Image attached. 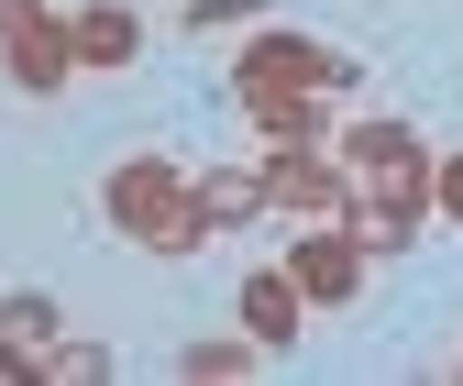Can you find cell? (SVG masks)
Returning a JSON list of instances; mask_svg holds the SVG:
<instances>
[{
    "label": "cell",
    "instance_id": "obj_1",
    "mask_svg": "<svg viewBox=\"0 0 463 386\" xmlns=\"http://www.w3.org/2000/svg\"><path fill=\"white\" fill-rule=\"evenodd\" d=\"M331 155L354 165V232L375 243V254H397V243H420V221H430V144H420V122H397V110H364V122H342L331 133Z\"/></svg>",
    "mask_w": 463,
    "mask_h": 386
},
{
    "label": "cell",
    "instance_id": "obj_5",
    "mask_svg": "<svg viewBox=\"0 0 463 386\" xmlns=\"http://www.w3.org/2000/svg\"><path fill=\"white\" fill-rule=\"evenodd\" d=\"M364 232H354V221H331V232H298V243H287V276H298V298L309 309H342V298H364Z\"/></svg>",
    "mask_w": 463,
    "mask_h": 386
},
{
    "label": "cell",
    "instance_id": "obj_14",
    "mask_svg": "<svg viewBox=\"0 0 463 386\" xmlns=\"http://www.w3.org/2000/svg\"><path fill=\"white\" fill-rule=\"evenodd\" d=\"M177 23H188V33H232V23H265V0H188Z\"/></svg>",
    "mask_w": 463,
    "mask_h": 386
},
{
    "label": "cell",
    "instance_id": "obj_7",
    "mask_svg": "<svg viewBox=\"0 0 463 386\" xmlns=\"http://www.w3.org/2000/svg\"><path fill=\"white\" fill-rule=\"evenodd\" d=\"M67 44H78V78H122L133 55H144V12H133V0H78Z\"/></svg>",
    "mask_w": 463,
    "mask_h": 386
},
{
    "label": "cell",
    "instance_id": "obj_3",
    "mask_svg": "<svg viewBox=\"0 0 463 386\" xmlns=\"http://www.w3.org/2000/svg\"><path fill=\"white\" fill-rule=\"evenodd\" d=\"M354 78H364V55H342L331 33H298V23H254V44L232 55V99H287V89L342 99Z\"/></svg>",
    "mask_w": 463,
    "mask_h": 386
},
{
    "label": "cell",
    "instance_id": "obj_6",
    "mask_svg": "<svg viewBox=\"0 0 463 386\" xmlns=\"http://www.w3.org/2000/svg\"><path fill=\"white\" fill-rule=\"evenodd\" d=\"M0 78L12 89H33V99H55L78 78V44H67V12H33L23 33H0Z\"/></svg>",
    "mask_w": 463,
    "mask_h": 386
},
{
    "label": "cell",
    "instance_id": "obj_16",
    "mask_svg": "<svg viewBox=\"0 0 463 386\" xmlns=\"http://www.w3.org/2000/svg\"><path fill=\"white\" fill-rule=\"evenodd\" d=\"M33 12H44V0H0V33H23V23H33Z\"/></svg>",
    "mask_w": 463,
    "mask_h": 386
},
{
    "label": "cell",
    "instance_id": "obj_13",
    "mask_svg": "<svg viewBox=\"0 0 463 386\" xmlns=\"http://www.w3.org/2000/svg\"><path fill=\"white\" fill-rule=\"evenodd\" d=\"M99 375H122V353L110 343H67V331H55L44 364H33V386H99Z\"/></svg>",
    "mask_w": 463,
    "mask_h": 386
},
{
    "label": "cell",
    "instance_id": "obj_4",
    "mask_svg": "<svg viewBox=\"0 0 463 386\" xmlns=\"http://www.w3.org/2000/svg\"><path fill=\"white\" fill-rule=\"evenodd\" d=\"M265 210L287 232H331V221H354V165L342 155H298V144H265Z\"/></svg>",
    "mask_w": 463,
    "mask_h": 386
},
{
    "label": "cell",
    "instance_id": "obj_17",
    "mask_svg": "<svg viewBox=\"0 0 463 386\" xmlns=\"http://www.w3.org/2000/svg\"><path fill=\"white\" fill-rule=\"evenodd\" d=\"M452 375H463V353H452Z\"/></svg>",
    "mask_w": 463,
    "mask_h": 386
},
{
    "label": "cell",
    "instance_id": "obj_15",
    "mask_svg": "<svg viewBox=\"0 0 463 386\" xmlns=\"http://www.w3.org/2000/svg\"><path fill=\"white\" fill-rule=\"evenodd\" d=\"M430 210L463 232V155H441V165H430Z\"/></svg>",
    "mask_w": 463,
    "mask_h": 386
},
{
    "label": "cell",
    "instance_id": "obj_2",
    "mask_svg": "<svg viewBox=\"0 0 463 386\" xmlns=\"http://www.w3.org/2000/svg\"><path fill=\"white\" fill-rule=\"evenodd\" d=\"M99 210H110V232H133L144 254H199L210 243V221H199V199H188V165L177 155H122L99 177Z\"/></svg>",
    "mask_w": 463,
    "mask_h": 386
},
{
    "label": "cell",
    "instance_id": "obj_10",
    "mask_svg": "<svg viewBox=\"0 0 463 386\" xmlns=\"http://www.w3.org/2000/svg\"><path fill=\"white\" fill-rule=\"evenodd\" d=\"M243 122H254L265 144H298V155H320V144H331V99H320V89H287V99H243Z\"/></svg>",
    "mask_w": 463,
    "mask_h": 386
},
{
    "label": "cell",
    "instance_id": "obj_12",
    "mask_svg": "<svg viewBox=\"0 0 463 386\" xmlns=\"http://www.w3.org/2000/svg\"><path fill=\"white\" fill-rule=\"evenodd\" d=\"M55 331H67V309H55L44 287H12V298H0V343H12V353H33V364H44Z\"/></svg>",
    "mask_w": 463,
    "mask_h": 386
},
{
    "label": "cell",
    "instance_id": "obj_8",
    "mask_svg": "<svg viewBox=\"0 0 463 386\" xmlns=\"http://www.w3.org/2000/svg\"><path fill=\"white\" fill-rule=\"evenodd\" d=\"M232 320H243L265 353H298V331H309V298H298V276H287V265H254V276H243V298H232Z\"/></svg>",
    "mask_w": 463,
    "mask_h": 386
},
{
    "label": "cell",
    "instance_id": "obj_9",
    "mask_svg": "<svg viewBox=\"0 0 463 386\" xmlns=\"http://www.w3.org/2000/svg\"><path fill=\"white\" fill-rule=\"evenodd\" d=\"M188 199L210 221V243L221 232H254V221H265V165H188Z\"/></svg>",
    "mask_w": 463,
    "mask_h": 386
},
{
    "label": "cell",
    "instance_id": "obj_11",
    "mask_svg": "<svg viewBox=\"0 0 463 386\" xmlns=\"http://www.w3.org/2000/svg\"><path fill=\"white\" fill-rule=\"evenodd\" d=\"M254 364H276L254 331H210V343H188V353H177V375H188V386H232V375H254Z\"/></svg>",
    "mask_w": 463,
    "mask_h": 386
}]
</instances>
